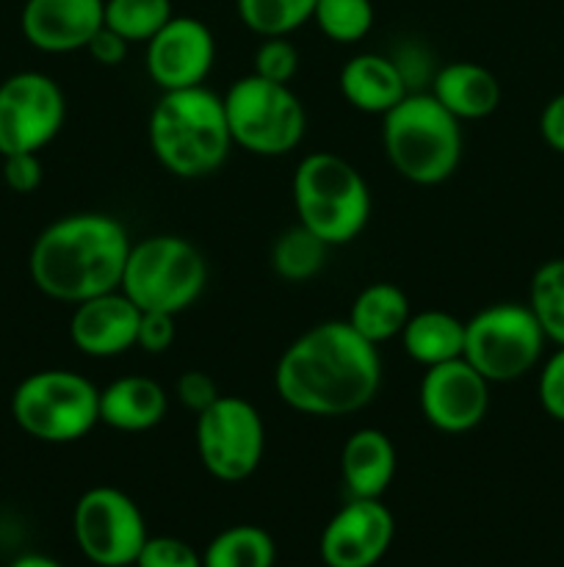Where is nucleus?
<instances>
[{
    "label": "nucleus",
    "instance_id": "1",
    "mask_svg": "<svg viewBox=\"0 0 564 567\" xmlns=\"http://www.w3.org/2000/svg\"><path fill=\"white\" fill-rule=\"evenodd\" d=\"M382 385L379 349L348 321H321L280 354L274 391L282 402L313 419L359 413Z\"/></svg>",
    "mask_w": 564,
    "mask_h": 567
},
{
    "label": "nucleus",
    "instance_id": "2",
    "mask_svg": "<svg viewBox=\"0 0 564 567\" xmlns=\"http://www.w3.org/2000/svg\"><path fill=\"white\" fill-rule=\"evenodd\" d=\"M130 236L116 216L81 210L44 227L28 255L31 280L44 297L77 305L122 286Z\"/></svg>",
    "mask_w": 564,
    "mask_h": 567
},
{
    "label": "nucleus",
    "instance_id": "3",
    "mask_svg": "<svg viewBox=\"0 0 564 567\" xmlns=\"http://www.w3.org/2000/svg\"><path fill=\"white\" fill-rule=\"evenodd\" d=\"M147 138L169 175L182 181L213 175L232 147L224 100L205 86L164 92L149 111Z\"/></svg>",
    "mask_w": 564,
    "mask_h": 567
},
{
    "label": "nucleus",
    "instance_id": "4",
    "mask_svg": "<svg viewBox=\"0 0 564 567\" xmlns=\"http://www.w3.org/2000/svg\"><path fill=\"white\" fill-rule=\"evenodd\" d=\"M382 147L404 181L440 186L462 161V122L431 92H409L382 116Z\"/></svg>",
    "mask_w": 564,
    "mask_h": 567
},
{
    "label": "nucleus",
    "instance_id": "5",
    "mask_svg": "<svg viewBox=\"0 0 564 567\" xmlns=\"http://www.w3.org/2000/svg\"><path fill=\"white\" fill-rule=\"evenodd\" d=\"M299 225L326 247L352 244L370 219V188L357 166L335 153H310L291 181Z\"/></svg>",
    "mask_w": 564,
    "mask_h": 567
},
{
    "label": "nucleus",
    "instance_id": "6",
    "mask_svg": "<svg viewBox=\"0 0 564 567\" xmlns=\"http://www.w3.org/2000/svg\"><path fill=\"white\" fill-rule=\"evenodd\" d=\"M14 424L39 443H75L100 424V388L70 369L28 374L11 393Z\"/></svg>",
    "mask_w": 564,
    "mask_h": 567
},
{
    "label": "nucleus",
    "instance_id": "7",
    "mask_svg": "<svg viewBox=\"0 0 564 567\" xmlns=\"http://www.w3.org/2000/svg\"><path fill=\"white\" fill-rule=\"evenodd\" d=\"M221 100L232 144L249 155L280 158L293 153L307 133V111L288 83L249 72Z\"/></svg>",
    "mask_w": 564,
    "mask_h": 567
},
{
    "label": "nucleus",
    "instance_id": "8",
    "mask_svg": "<svg viewBox=\"0 0 564 567\" xmlns=\"http://www.w3.org/2000/svg\"><path fill=\"white\" fill-rule=\"evenodd\" d=\"M205 282L208 264L202 252L186 238L160 233L133 241L119 288L142 310L177 316L202 297Z\"/></svg>",
    "mask_w": 564,
    "mask_h": 567
},
{
    "label": "nucleus",
    "instance_id": "9",
    "mask_svg": "<svg viewBox=\"0 0 564 567\" xmlns=\"http://www.w3.org/2000/svg\"><path fill=\"white\" fill-rule=\"evenodd\" d=\"M545 332L523 302H495L464 321L462 358L487 382H514L536 369L545 352Z\"/></svg>",
    "mask_w": 564,
    "mask_h": 567
},
{
    "label": "nucleus",
    "instance_id": "10",
    "mask_svg": "<svg viewBox=\"0 0 564 567\" xmlns=\"http://www.w3.org/2000/svg\"><path fill=\"white\" fill-rule=\"evenodd\" d=\"M194 443L205 471L213 480L236 485L249 480L263 463L265 424L252 402L221 393L197 415Z\"/></svg>",
    "mask_w": 564,
    "mask_h": 567
},
{
    "label": "nucleus",
    "instance_id": "11",
    "mask_svg": "<svg viewBox=\"0 0 564 567\" xmlns=\"http://www.w3.org/2000/svg\"><path fill=\"white\" fill-rule=\"evenodd\" d=\"M72 535L83 557L97 567L136 565L149 537L138 504L125 491L108 485L92 487L77 498Z\"/></svg>",
    "mask_w": 564,
    "mask_h": 567
},
{
    "label": "nucleus",
    "instance_id": "12",
    "mask_svg": "<svg viewBox=\"0 0 564 567\" xmlns=\"http://www.w3.org/2000/svg\"><path fill=\"white\" fill-rule=\"evenodd\" d=\"M66 97L44 72H17L0 83V155L39 153L61 133Z\"/></svg>",
    "mask_w": 564,
    "mask_h": 567
},
{
    "label": "nucleus",
    "instance_id": "13",
    "mask_svg": "<svg viewBox=\"0 0 564 567\" xmlns=\"http://www.w3.org/2000/svg\"><path fill=\"white\" fill-rule=\"evenodd\" d=\"M420 413L435 430L462 435L476 430L490 410V382L464 358L429 365L418 391Z\"/></svg>",
    "mask_w": 564,
    "mask_h": 567
},
{
    "label": "nucleus",
    "instance_id": "14",
    "mask_svg": "<svg viewBox=\"0 0 564 567\" xmlns=\"http://www.w3.org/2000/svg\"><path fill=\"white\" fill-rule=\"evenodd\" d=\"M396 537V518L382 498H348L321 532L326 567H376Z\"/></svg>",
    "mask_w": 564,
    "mask_h": 567
},
{
    "label": "nucleus",
    "instance_id": "15",
    "mask_svg": "<svg viewBox=\"0 0 564 567\" xmlns=\"http://www.w3.org/2000/svg\"><path fill=\"white\" fill-rule=\"evenodd\" d=\"M147 75L160 92L205 86L216 64V39L197 17H171L147 42Z\"/></svg>",
    "mask_w": 564,
    "mask_h": 567
},
{
    "label": "nucleus",
    "instance_id": "16",
    "mask_svg": "<svg viewBox=\"0 0 564 567\" xmlns=\"http://www.w3.org/2000/svg\"><path fill=\"white\" fill-rule=\"evenodd\" d=\"M142 308L122 288L77 302L70 319V341L86 358H119L136 347Z\"/></svg>",
    "mask_w": 564,
    "mask_h": 567
},
{
    "label": "nucleus",
    "instance_id": "17",
    "mask_svg": "<svg viewBox=\"0 0 564 567\" xmlns=\"http://www.w3.org/2000/svg\"><path fill=\"white\" fill-rule=\"evenodd\" d=\"M103 22L105 0H25L20 14L22 37L42 53L86 50Z\"/></svg>",
    "mask_w": 564,
    "mask_h": 567
},
{
    "label": "nucleus",
    "instance_id": "18",
    "mask_svg": "<svg viewBox=\"0 0 564 567\" xmlns=\"http://www.w3.org/2000/svg\"><path fill=\"white\" fill-rule=\"evenodd\" d=\"M337 86L352 109L374 116H385L393 105H398L409 94L407 81L393 55L382 53L352 55L341 66Z\"/></svg>",
    "mask_w": 564,
    "mask_h": 567
},
{
    "label": "nucleus",
    "instance_id": "19",
    "mask_svg": "<svg viewBox=\"0 0 564 567\" xmlns=\"http://www.w3.org/2000/svg\"><path fill=\"white\" fill-rule=\"evenodd\" d=\"M396 446L390 435L374 426L352 432L341 452V476L348 498H382L396 480Z\"/></svg>",
    "mask_w": 564,
    "mask_h": 567
},
{
    "label": "nucleus",
    "instance_id": "20",
    "mask_svg": "<svg viewBox=\"0 0 564 567\" xmlns=\"http://www.w3.org/2000/svg\"><path fill=\"white\" fill-rule=\"evenodd\" d=\"M169 396L149 377L127 374L100 391V424L116 432H147L166 419Z\"/></svg>",
    "mask_w": 564,
    "mask_h": 567
},
{
    "label": "nucleus",
    "instance_id": "21",
    "mask_svg": "<svg viewBox=\"0 0 564 567\" xmlns=\"http://www.w3.org/2000/svg\"><path fill=\"white\" fill-rule=\"evenodd\" d=\"M429 92L459 122L484 120V116L495 114V109L501 105L498 78L487 66L473 64V61H451V64L440 66L431 78Z\"/></svg>",
    "mask_w": 564,
    "mask_h": 567
},
{
    "label": "nucleus",
    "instance_id": "22",
    "mask_svg": "<svg viewBox=\"0 0 564 567\" xmlns=\"http://www.w3.org/2000/svg\"><path fill=\"white\" fill-rule=\"evenodd\" d=\"M401 347L409 360L429 365L448 363L464 352V321L448 310H418L401 330Z\"/></svg>",
    "mask_w": 564,
    "mask_h": 567
},
{
    "label": "nucleus",
    "instance_id": "23",
    "mask_svg": "<svg viewBox=\"0 0 564 567\" xmlns=\"http://www.w3.org/2000/svg\"><path fill=\"white\" fill-rule=\"evenodd\" d=\"M409 316H412V308L401 288L393 282H370L357 293L346 321L365 341L379 347L401 336Z\"/></svg>",
    "mask_w": 564,
    "mask_h": 567
},
{
    "label": "nucleus",
    "instance_id": "24",
    "mask_svg": "<svg viewBox=\"0 0 564 567\" xmlns=\"http://www.w3.org/2000/svg\"><path fill=\"white\" fill-rule=\"evenodd\" d=\"M276 546L260 526L238 524L219 532L202 551V567H274Z\"/></svg>",
    "mask_w": 564,
    "mask_h": 567
},
{
    "label": "nucleus",
    "instance_id": "25",
    "mask_svg": "<svg viewBox=\"0 0 564 567\" xmlns=\"http://www.w3.org/2000/svg\"><path fill=\"white\" fill-rule=\"evenodd\" d=\"M330 249L315 233L296 221L271 247V269L288 282H307L324 269Z\"/></svg>",
    "mask_w": 564,
    "mask_h": 567
},
{
    "label": "nucleus",
    "instance_id": "26",
    "mask_svg": "<svg viewBox=\"0 0 564 567\" xmlns=\"http://www.w3.org/2000/svg\"><path fill=\"white\" fill-rule=\"evenodd\" d=\"M536 324L556 347H564V258L545 260L531 277L529 302Z\"/></svg>",
    "mask_w": 564,
    "mask_h": 567
},
{
    "label": "nucleus",
    "instance_id": "27",
    "mask_svg": "<svg viewBox=\"0 0 564 567\" xmlns=\"http://www.w3.org/2000/svg\"><path fill=\"white\" fill-rule=\"evenodd\" d=\"M236 9L243 25L260 39L291 37L313 20L315 0H236Z\"/></svg>",
    "mask_w": 564,
    "mask_h": 567
},
{
    "label": "nucleus",
    "instance_id": "28",
    "mask_svg": "<svg viewBox=\"0 0 564 567\" xmlns=\"http://www.w3.org/2000/svg\"><path fill=\"white\" fill-rule=\"evenodd\" d=\"M171 17V0H105V25L130 44H147Z\"/></svg>",
    "mask_w": 564,
    "mask_h": 567
},
{
    "label": "nucleus",
    "instance_id": "29",
    "mask_svg": "<svg viewBox=\"0 0 564 567\" xmlns=\"http://www.w3.org/2000/svg\"><path fill=\"white\" fill-rule=\"evenodd\" d=\"M315 28L335 44H357L374 28L370 0H315Z\"/></svg>",
    "mask_w": 564,
    "mask_h": 567
},
{
    "label": "nucleus",
    "instance_id": "30",
    "mask_svg": "<svg viewBox=\"0 0 564 567\" xmlns=\"http://www.w3.org/2000/svg\"><path fill=\"white\" fill-rule=\"evenodd\" d=\"M299 70V53L288 37H265L252 59L254 75L274 83H291Z\"/></svg>",
    "mask_w": 564,
    "mask_h": 567
},
{
    "label": "nucleus",
    "instance_id": "31",
    "mask_svg": "<svg viewBox=\"0 0 564 567\" xmlns=\"http://www.w3.org/2000/svg\"><path fill=\"white\" fill-rule=\"evenodd\" d=\"M136 567H202V554L180 537H147L136 557Z\"/></svg>",
    "mask_w": 564,
    "mask_h": 567
},
{
    "label": "nucleus",
    "instance_id": "32",
    "mask_svg": "<svg viewBox=\"0 0 564 567\" xmlns=\"http://www.w3.org/2000/svg\"><path fill=\"white\" fill-rule=\"evenodd\" d=\"M536 396H540L545 415L564 424V347H558L542 363L540 380H536Z\"/></svg>",
    "mask_w": 564,
    "mask_h": 567
},
{
    "label": "nucleus",
    "instance_id": "33",
    "mask_svg": "<svg viewBox=\"0 0 564 567\" xmlns=\"http://www.w3.org/2000/svg\"><path fill=\"white\" fill-rule=\"evenodd\" d=\"M175 396L180 399L182 408L199 415L202 410H208L221 393H219V385H216V380L208 374V371L191 369L186 371V374H180V380H177L175 385Z\"/></svg>",
    "mask_w": 564,
    "mask_h": 567
},
{
    "label": "nucleus",
    "instance_id": "34",
    "mask_svg": "<svg viewBox=\"0 0 564 567\" xmlns=\"http://www.w3.org/2000/svg\"><path fill=\"white\" fill-rule=\"evenodd\" d=\"M175 316L158 313V310H142V321H138V338L136 347L144 349L147 354H164L166 349L175 343Z\"/></svg>",
    "mask_w": 564,
    "mask_h": 567
},
{
    "label": "nucleus",
    "instance_id": "35",
    "mask_svg": "<svg viewBox=\"0 0 564 567\" xmlns=\"http://www.w3.org/2000/svg\"><path fill=\"white\" fill-rule=\"evenodd\" d=\"M42 161L39 153L3 155V181L14 194H33L42 186Z\"/></svg>",
    "mask_w": 564,
    "mask_h": 567
},
{
    "label": "nucleus",
    "instance_id": "36",
    "mask_svg": "<svg viewBox=\"0 0 564 567\" xmlns=\"http://www.w3.org/2000/svg\"><path fill=\"white\" fill-rule=\"evenodd\" d=\"M127 50H130V42H127L122 33H116L114 28L105 25V22L86 44V53L92 55L100 66H119L122 61L127 59Z\"/></svg>",
    "mask_w": 564,
    "mask_h": 567
},
{
    "label": "nucleus",
    "instance_id": "37",
    "mask_svg": "<svg viewBox=\"0 0 564 567\" xmlns=\"http://www.w3.org/2000/svg\"><path fill=\"white\" fill-rule=\"evenodd\" d=\"M540 133L542 142L553 150V153L564 155V92L551 97L540 114Z\"/></svg>",
    "mask_w": 564,
    "mask_h": 567
},
{
    "label": "nucleus",
    "instance_id": "38",
    "mask_svg": "<svg viewBox=\"0 0 564 567\" xmlns=\"http://www.w3.org/2000/svg\"><path fill=\"white\" fill-rule=\"evenodd\" d=\"M9 567H64V565L44 557V554H22V557H17Z\"/></svg>",
    "mask_w": 564,
    "mask_h": 567
},
{
    "label": "nucleus",
    "instance_id": "39",
    "mask_svg": "<svg viewBox=\"0 0 564 567\" xmlns=\"http://www.w3.org/2000/svg\"><path fill=\"white\" fill-rule=\"evenodd\" d=\"M376 567H379V565H376Z\"/></svg>",
    "mask_w": 564,
    "mask_h": 567
}]
</instances>
